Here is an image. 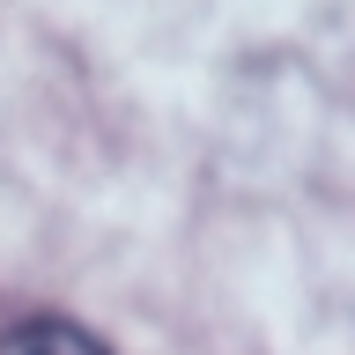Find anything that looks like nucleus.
<instances>
[{
    "instance_id": "nucleus-1",
    "label": "nucleus",
    "mask_w": 355,
    "mask_h": 355,
    "mask_svg": "<svg viewBox=\"0 0 355 355\" xmlns=\"http://www.w3.org/2000/svg\"><path fill=\"white\" fill-rule=\"evenodd\" d=\"M0 355H111V348L74 318H22V326H0Z\"/></svg>"
}]
</instances>
